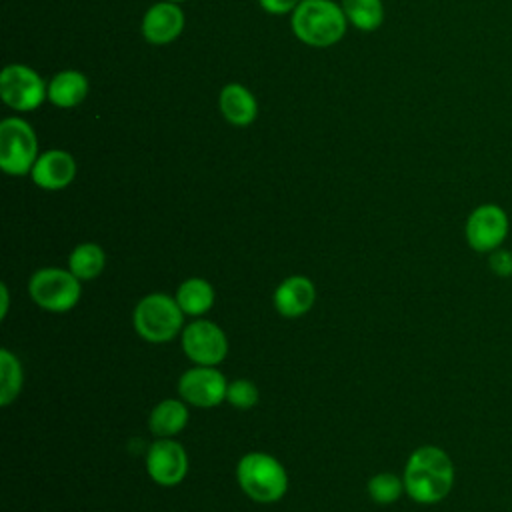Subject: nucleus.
<instances>
[{
  "label": "nucleus",
  "instance_id": "1",
  "mask_svg": "<svg viewBox=\"0 0 512 512\" xmlns=\"http://www.w3.org/2000/svg\"><path fill=\"white\" fill-rule=\"evenodd\" d=\"M402 480L406 494L416 504H438L452 492L456 468L444 448L424 444L408 456Z\"/></svg>",
  "mask_w": 512,
  "mask_h": 512
},
{
  "label": "nucleus",
  "instance_id": "2",
  "mask_svg": "<svg viewBox=\"0 0 512 512\" xmlns=\"http://www.w3.org/2000/svg\"><path fill=\"white\" fill-rule=\"evenodd\" d=\"M240 490L254 502L272 504L288 492V472L284 464L268 452H246L236 464Z\"/></svg>",
  "mask_w": 512,
  "mask_h": 512
},
{
  "label": "nucleus",
  "instance_id": "3",
  "mask_svg": "<svg viewBox=\"0 0 512 512\" xmlns=\"http://www.w3.org/2000/svg\"><path fill=\"white\" fill-rule=\"evenodd\" d=\"M346 20L344 10L332 0H300L292 12V30L304 44L326 48L344 36Z\"/></svg>",
  "mask_w": 512,
  "mask_h": 512
},
{
  "label": "nucleus",
  "instance_id": "4",
  "mask_svg": "<svg viewBox=\"0 0 512 512\" xmlns=\"http://www.w3.org/2000/svg\"><path fill=\"white\" fill-rule=\"evenodd\" d=\"M184 312L174 296L152 292L138 300L132 312V324L140 338L152 344L174 340L184 328Z\"/></svg>",
  "mask_w": 512,
  "mask_h": 512
},
{
  "label": "nucleus",
  "instance_id": "5",
  "mask_svg": "<svg viewBox=\"0 0 512 512\" xmlns=\"http://www.w3.org/2000/svg\"><path fill=\"white\" fill-rule=\"evenodd\" d=\"M28 294L42 310L62 314L80 302L82 282L68 268L46 266L30 276Z\"/></svg>",
  "mask_w": 512,
  "mask_h": 512
},
{
  "label": "nucleus",
  "instance_id": "6",
  "mask_svg": "<svg viewBox=\"0 0 512 512\" xmlns=\"http://www.w3.org/2000/svg\"><path fill=\"white\" fill-rule=\"evenodd\" d=\"M38 160V140L22 118H6L0 124V166L10 176L30 174Z\"/></svg>",
  "mask_w": 512,
  "mask_h": 512
},
{
  "label": "nucleus",
  "instance_id": "7",
  "mask_svg": "<svg viewBox=\"0 0 512 512\" xmlns=\"http://www.w3.org/2000/svg\"><path fill=\"white\" fill-rule=\"evenodd\" d=\"M510 232V220L500 204L484 202L476 206L464 224L466 244L478 254H490L492 250L504 246Z\"/></svg>",
  "mask_w": 512,
  "mask_h": 512
},
{
  "label": "nucleus",
  "instance_id": "8",
  "mask_svg": "<svg viewBox=\"0 0 512 512\" xmlns=\"http://www.w3.org/2000/svg\"><path fill=\"white\" fill-rule=\"evenodd\" d=\"M184 354L200 366H218L228 354V338L224 330L206 318H194L180 332Z\"/></svg>",
  "mask_w": 512,
  "mask_h": 512
},
{
  "label": "nucleus",
  "instance_id": "9",
  "mask_svg": "<svg viewBox=\"0 0 512 512\" xmlns=\"http://www.w3.org/2000/svg\"><path fill=\"white\" fill-rule=\"evenodd\" d=\"M180 398L194 408H214L226 400L228 380L218 370V366H200L184 370L178 378Z\"/></svg>",
  "mask_w": 512,
  "mask_h": 512
},
{
  "label": "nucleus",
  "instance_id": "10",
  "mask_svg": "<svg viewBox=\"0 0 512 512\" xmlns=\"http://www.w3.org/2000/svg\"><path fill=\"white\" fill-rule=\"evenodd\" d=\"M0 94L10 108L30 112L44 102L48 88L32 68L24 64H8L0 74Z\"/></svg>",
  "mask_w": 512,
  "mask_h": 512
},
{
  "label": "nucleus",
  "instance_id": "11",
  "mask_svg": "<svg viewBox=\"0 0 512 512\" xmlns=\"http://www.w3.org/2000/svg\"><path fill=\"white\" fill-rule=\"evenodd\" d=\"M148 476L160 486H176L188 474V454L172 438H156L144 458Z\"/></svg>",
  "mask_w": 512,
  "mask_h": 512
},
{
  "label": "nucleus",
  "instance_id": "12",
  "mask_svg": "<svg viewBox=\"0 0 512 512\" xmlns=\"http://www.w3.org/2000/svg\"><path fill=\"white\" fill-rule=\"evenodd\" d=\"M274 308L284 318H300L316 302V286L308 276L292 274L284 278L274 290Z\"/></svg>",
  "mask_w": 512,
  "mask_h": 512
},
{
  "label": "nucleus",
  "instance_id": "13",
  "mask_svg": "<svg viewBox=\"0 0 512 512\" xmlns=\"http://www.w3.org/2000/svg\"><path fill=\"white\" fill-rule=\"evenodd\" d=\"M76 176V162L64 150H48L38 156L30 170L32 182L42 190H62Z\"/></svg>",
  "mask_w": 512,
  "mask_h": 512
},
{
  "label": "nucleus",
  "instance_id": "14",
  "mask_svg": "<svg viewBox=\"0 0 512 512\" xmlns=\"http://www.w3.org/2000/svg\"><path fill=\"white\" fill-rule=\"evenodd\" d=\"M182 28L184 12L176 2H158L142 18V36L150 44H168L180 36Z\"/></svg>",
  "mask_w": 512,
  "mask_h": 512
},
{
  "label": "nucleus",
  "instance_id": "15",
  "mask_svg": "<svg viewBox=\"0 0 512 512\" xmlns=\"http://www.w3.org/2000/svg\"><path fill=\"white\" fill-rule=\"evenodd\" d=\"M188 418V404L182 398H164L150 410L148 428L156 438H172L186 428Z\"/></svg>",
  "mask_w": 512,
  "mask_h": 512
},
{
  "label": "nucleus",
  "instance_id": "16",
  "mask_svg": "<svg viewBox=\"0 0 512 512\" xmlns=\"http://www.w3.org/2000/svg\"><path fill=\"white\" fill-rule=\"evenodd\" d=\"M218 106H220L222 116L234 126H248L250 122H254L256 114H258V104H256V98L252 96V92L236 82L226 84L222 88Z\"/></svg>",
  "mask_w": 512,
  "mask_h": 512
},
{
  "label": "nucleus",
  "instance_id": "17",
  "mask_svg": "<svg viewBox=\"0 0 512 512\" xmlns=\"http://www.w3.org/2000/svg\"><path fill=\"white\" fill-rule=\"evenodd\" d=\"M174 298L186 316L202 318L214 306L216 294L208 280L200 276H192L180 282Z\"/></svg>",
  "mask_w": 512,
  "mask_h": 512
},
{
  "label": "nucleus",
  "instance_id": "18",
  "mask_svg": "<svg viewBox=\"0 0 512 512\" xmlns=\"http://www.w3.org/2000/svg\"><path fill=\"white\" fill-rule=\"evenodd\" d=\"M88 94V80L78 70L58 72L48 84V100L60 108L78 106Z\"/></svg>",
  "mask_w": 512,
  "mask_h": 512
},
{
  "label": "nucleus",
  "instance_id": "19",
  "mask_svg": "<svg viewBox=\"0 0 512 512\" xmlns=\"http://www.w3.org/2000/svg\"><path fill=\"white\" fill-rule=\"evenodd\" d=\"M106 266V254L96 242H82L72 248L68 256V270L80 280L88 282L102 274Z\"/></svg>",
  "mask_w": 512,
  "mask_h": 512
},
{
  "label": "nucleus",
  "instance_id": "20",
  "mask_svg": "<svg viewBox=\"0 0 512 512\" xmlns=\"http://www.w3.org/2000/svg\"><path fill=\"white\" fill-rule=\"evenodd\" d=\"M24 384V370L16 354L8 348L0 350V406H10Z\"/></svg>",
  "mask_w": 512,
  "mask_h": 512
},
{
  "label": "nucleus",
  "instance_id": "21",
  "mask_svg": "<svg viewBox=\"0 0 512 512\" xmlns=\"http://www.w3.org/2000/svg\"><path fill=\"white\" fill-rule=\"evenodd\" d=\"M346 18L364 32L376 30L384 20L382 0H342Z\"/></svg>",
  "mask_w": 512,
  "mask_h": 512
},
{
  "label": "nucleus",
  "instance_id": "22",
  "mask_svg": "<svg viewBox=\"0 0 512 512\" xmlns=\"http://www.w3.org/2000/svg\"><path fill=\"white\" fill-rule=\"evenodd\" d=\"M368 496L382 506L394 504L406 490H404V480L402 476L394 474V472H378L374 474L368 484H366Z\"/></svg>",
  "mask_w": 512,
  "mask_h": 512
},
{
  "label": "nucleus",
  "instance_id": "23",
  "mask_svg": "<svg viewBox=\"0 0 512 512\" xmlns=\"http://www.w3.org/2000/svg\"><path fill=\"white\" fill-rule=\"evenodd\" d=\"M226 402L238 410H250L258 404V388L252 380L236 378L228 382L226 390Z\"/></svg>",
  "mask_w": 512,
  "mask_h": 512
},
{
  "label": "nucleus",
  "instance_id": "24",
  "mask_svg": "<svg viewBox=\"0 0 512 512\" xmlns=\"http://www.w3.org/2000/svg\"><path fill=\"white\" fill-rule=\"evenodd\" d=\"M488 268L498 278H510L512 276V250L500 246L488 254Z\"/></svg>",
  "mask_w": 512,
  "mask_h": 512
},
{
  "label": "nucleus",
  "instance_id": "25",
  "mask_svg": "<svg viewBox=\"0 0 512 512\" xmlns=\"http://www.w3.org/2000/svg\"><path fill=\"white\" fill-rule=\"evenodd\" d=\"M258 2L268 14H288V12H294L296 6L300 4V0H258Z\"/></svg>",
  "mask_w": 512,
  "mask_h": 512
},
{
  "label": "nucleus",
  "instance_id": "26",
  "mask_svg": "<svg viewBox=\"0 0 512 512\" xmlns=\"http://www.w3.org/2000/svg\"><path fill=\"white\" fill-rule=\"evenodd\" d=\"M0 300H2L0 318H6V314H8V302H10V294H8V286H6V284L0 286Z\"/></svg>",
  "mask_w": 512,
  "mask_h": 512
},
{
  "label": "nucleus",
  "instance_id": "27",
  "mask_svg": "<svg viewBox=\"0 0 512 512\" xmlns=\"http://www.w3.org/2000/svg\"><path fill=\"white\" fill-rule=\"evenodd\" d=\"M168 2H182V0H168Z\"/></svg>",
  "mask_w": 512,
  "mask_h": 512
}]
</instances>
